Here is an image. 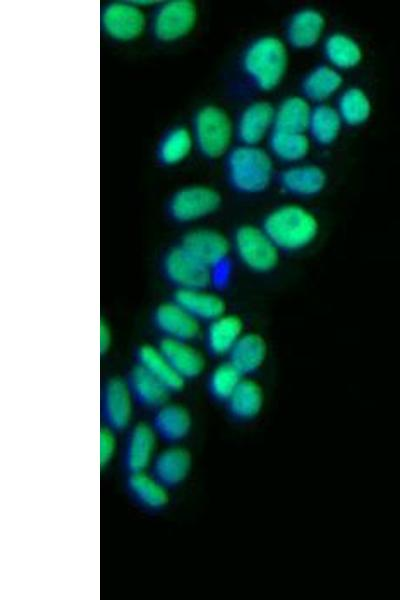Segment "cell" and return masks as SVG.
Here are the masks:
<instances>
[{"label":"cell","instance_id":"1","mask_svg":"<svg viewBox=\"0 0 400 600\" xmlns=\"http://www.w3.org/2000/svg\"><path fill=\"white\" fill-rule=\"evenodd\" d=\"M263 229L279 249L296 251L314 241L319 224L309 210L288 204L272 211L266 217Z\"/></svg>","mask_w":400,"mask_h":600},{"label":"cell","instance_id":"2","mask_svg":"<svg viewBox=\"0 0 400 600\" xmlns=\"http://www.w3.org/2000/svg\"><path fill=\"white\" fill-rule=\"evenodd\" d=\"M244 68L262 90L279 85L288 66L285 44L277 37L266 36L256 40L246 51Z\"/></svg>","mask_w":400,"mask_h":600},{"label":"cell","instance_id":"3","mask_svg":"<svg viewBox=\"0 0 400 600\" xmlns=\"http://www.w3.org/2000/svg\"><path fill=\"white\" fill-rule=\"evenodd\" d=\"M227 170L229 180L237 190L257 193L268 187L273 164L263 149L245 145L232 150L228 157Z\"/></svg>","mask_w":400,"mask_h":600},{"label":"cell","instance_id":"4","mask_svg":"<svg viewBox=\"0 0 400 600\" xmlns=\"http://www.w3.org/2000/svg\"><path fill=\"white\" fill-rule=\"evenodd\" d=\"M192 134L199 151L205 157L219 158L228 150L232 140L231 119L217 106H204L194 116Z\"/></svg>","mask_w":400,"mask_h":600},{"label":"cell","instance_id":"5","mask_svg":"<svg viewBox=\"0 0 400 600\" xmlns=\"http://www.w3.org/2000/svg\"><path fill=\"white\" fill-rule=\"evenodd\" d=\"M197 20V9L190 0H169L159 5L151 22L154 37L165 43L188 35Z\"/></svg>","mask_w":400,"mask_h":600},{"label":"cell","instance_id":"6","mask_svg":"<svg viewBox=\"0 0 400 600\" xmlns=\"http://www.w3.org/2000/svg\"><path fill=\"white\" fill-rule=\"evenodd\" d=\"M234 246L240 260L251 270L268 272L279 261V248L264 229L251 225L240 227L234 238Z\"/></svg>","mask_w":400,"mask_h":600},{"label":"cell","instance_id":"7","mask_svg":"<svg viewBox=\"0 0 400 600\" xmlns=\"http://www.w3.org/2000/svg\"><path fill=\"white\" fill-rule=\"evenodd\" d=\"M100 24L103 32L111 39L129 42L142 35L146 27V17L133 2L117 1L103 7Z\"/></svg>","mask_w":400,"mask_h":600},{"label":"cell","instance_id":"8","mask_svg":"<svg viewBox=\"0 0 400 600\" xmlns=\"http://www.w3.org/2000/svg\"><path fill=\"white\" fill-rule=\"evenodd\" d=\"M219 193L207 186H188L176 191L168 209L173 219L191 222L213 213L220 205Z\"/></svg>","mask_w":400,"mask_h":600},{"label":"cell","instance_id":"9","mask_svg":"<svg viewBox=\"0 0 400 600\" xmlns=\"http://www.w3.org/2000/svg\"><path fill=\"white\" fill-rule=\"evenodd\" d=\"M164 272L178 289L206 288L212 281L211 269L182 246L170 250L164 258Z\"/></svg>","mask_w":400,"mask_h":600},{"label":"cell","instance_id":"10","mask_svg":"<svg viewBox=\"0 0 400 600\" xmlns=\"http://www.w3.org/2000/svg\"><path fill=\"white\" fill-rule=\"evenodd\" d=\"M132 395L128 384L121 379L109 380L102 391L101 416L105 427L120 432L125 430L132 416Z\"/></svg>","mask_w":400,"mask_h":600},{"label":"cell","instance_id":"11","mask_svg":"<svg viewBox=\"0 0 400 600\" xmlns=\"http://www.w3.org/2000/svg\"><path fill=\"white\" fill-rule=\"evenodd\" d=\"M181 246L210 269L220 266L230 251L226 237L211 229L190 231L183 238Z\"/></svg>","mask_w":400,"mask_h":600},{"label":"cell","instance_id":"12","mask_svg":"<svg viewBox=\"0 0 400 600\" xmlns=\"http://www.w3.org/2000/svg\"><path fill=\"white\" fill-rule=\"evenodd\" d=\"M156 434L151 426L138 423L127 434L123 449V466L128 474L144 472L153 460Z\"/></svg>","mask_w":400,"mask_h":600},{"label":"cell","instance_id":"13","mask_svg":"<svg viewBox=\"0 0 400 600\" xmlns=\"http://www.w3.org/2000/svg\"><path fill=\"white\" fill-rule=\"evenodd\" d=\"M154 320L166 338L190 341L200 333L199 320L176 302L160 305L155 312Z\"/></svg>","mask_w":400,"mask_h":600},{"label":"cell","instance_id":"14","mask_svg":"<svg viewBox=\"0 0 400 600\" xmlns=\"http://www.w3.org/2000/svg\"><path fill=\"white\" fill-rule=\"evenodd\" d=\"M191 467L189 452L181 447H168L151 462V475L164 487L173 488L186 478Z\"/></svg>","mask_w":400,"mask_h":600},{"label":"cell","instance_id":"15","mask_svg":"<svg viewBox=\"0 0 400 600\" xmlns=\"http://www.w3.org/2000/svg\"><path fill=\"white\" fill-rule=\"evenodd\" d=\"M152 429L157 437L167 443L183 440L190 431L191 418L188 411L178 404H163L157 408Z\"/></svg>","mask_w":400,"mask_h":600},{"label":"cell","instance_id":"16","mask_svg":"<svg viewBox=\"0 0 400 600\" xmlns=\"http://www.w3.org/2000/svg\"><path fill=\"white\" fill-rule=\"evenodd\" d=\"M173 369L184 380L200 375L205 366L203 355L188 341L165 338L159 345Z\"/></svg>","mask_w":400,"mask_h":600},{"label":"cell","instance_id":"17","mask_svg":"<svg viewBox=\"0 0 400 600\" xmlns=\"http://www.w3.org/2000/svg\"><path fill=\"white\" fill-rule=\"evenodd\" d=\"M275 110L265 101L249 105L242 113L238 122V135L246 144L255 146L266 136L274 124Z\"/></svg>","mask_w":400,"mask_h":600},{"label":"cell","instance_id":"18","mask_svg":"<svg viewBox=\"0 0 400 600\" xmlns=\"http://www.w3.org/2000/svg\"><path fill=\"white\" fill-rule=\"evenodd\" d=\"M174 302L179 304L197 320L212 321L225 312L223 299L205 288L178 289Z\"/></svg>","mask_w":400,"mask_h":600},{"label":"cell","instance_id":"19","mask_svg":"<svg viewBox=\"0 0 400 600\" xmlns=\"http://www.w3.org/2000/svg\"><path fill=\"white\" fill-rule=\"evenodd\" d=\"M242 320L232 314H223L212 320L206 333L209 350L215 355L229 354L243 335Z\"/></svg>","mask_w":400,"mask_h":600},{"label":"cell","instance_id":"20","mask_svg":"<svg viewBox=\"0 0 400 600\" xmlns=\"http://www.w3.org/2000/svg\"><path fill=\"white\" fill-rule=\"evenodd\" d=\"M127 384L133 399L148 408H158L165 404L170 392L140 365L131 371Z\"/></svg>","mask_w":400,"mask_h":600},{"label":"cell","instance_id":"21","mask_svg":"<svg viewBox=\"0 0 400 600\" xmlns=\"http://www.w3.org/2000/svg\"><path fill=\"white\" fill-rule=\"evenodd\" d=\"M325 27L323 15L314 9L297 12L288 26V40L297 48H309L320 39Z\"/></svg>","mask_w":400,"mask_h":600},{"label":"cell","instance_id":"22","mask_svg":"<svg viewBox=\"0 0 400 600\" xmlns=\"http://www.w3.org/2000/svg\"><path fill=\"white\" fill-rule=\"evenodd\" d=\"M230 362L244 375L256 371L266 359L267 344L257 333H245L235 344Z\"/></svg>","mask_w":400,"mask_h":600},{"label":"cell","instance_id":"23","mask_svg":"<svg viewBox=\"0 0 400 600\" xmlns=\"http://www.w3.org/2000/svg\"><path fill=\"white\" fill-rule=\"evenodd\" d=\"M263 401L261 386L254 380L242 379L227 400L228 411L237 420H250L259 414Z\"/></svg>","mask_w":400,"mask_h":600},{"label":"cell","instance_id":"24","mask_svg":"<svg viewBox=\"0 0 400 600\" xmlns=\"http://www.w3.org/2000/svg\"><path fill=\"white\" fill-rule=\"evenodd\" d=\"M126 486L132 498L144 508L157 510L164 507L168 501L167 488L151 474H129Z\"/></svg>","mask_w":400,"mask_h":600},{"label":"cell","instance_id":"25","mask_svg":"<svg viewBox=\"0 0 400 600\" xmlns=\"http://www.w3.org/2000/svg\"><path fill=\"white\" fill-rule=\"evenodd\" d=\"M281 181L285 189L300 196H312L325 186V172L315 165L296 166L284 171Z\"/></svg>","mask_w":400,"mask_h":600},{"label":"cell","instance_id":"26","mask_svg":"<svg viewBox=\"0 0 400 600\" xmlns=\"http://www.w3.org/2000/svg\"><path fill=\"white\" fill-rule=\"evenodd\" d=\"M138 363L158 379L170 392L179 391L184 379L177 374L159 348L142 346L138 351Z\"/></svg>","mask_w":400,"mask_h":600},{"label":"cell","instance_id":"27","mask_svg":"<svg viewBox=\"0 0 400 600\" xmlns=\"http://www.w3.org/2000/svg\"><path fill=\"white\" fill-rule=\"evenodd\" d=\"M193 143V134L189 129L183 126L174 127L160 140L157 158L163 165H177L189 156Z\"/></svg>","mask_w":400,"mask_h":600},{"label":"cell","instance_id":"28","mask_svg":"<svg viewBox=\"0 0 400 600\" xmlns=\"http://www.w3.org/2000/svg\"><path fill=\"white\" fill-rule=\"evenodd\" d=\"M311 114L310 105L304 98L289 97L275 111V130L304 133L309 128Z\"/></svg>","mask_w":400,"mask_h":600},{"label":"cell","instance_id":"29","mask_svg":"<svg viewBox=\"0 0 400 600\" xmlns=\"http://www.w3.org/2000/svg\"><path fill=\"white\" fill-rule=\"evenodd\" d=\"M325 54L328 60L339 69L357 66L362 59L360 45L350 36L335 33L325 42Z\"/></svg>","mask_w":400,"mask_h":600},{"label":"cell","instance_id":"30","mask_svg":"<svg viewBox=\"0 0 400 600\" xmlns=\"http://www.w3.org/2000/svg\"><path fill=\"white\" fill-rule=\"evenodd\" d=\"M339 72L330 66H320L308 74L303 89L308 98L323 101L336 93L342 85Z\"/></svg>","mask_w":400,"mask_h":600},{"label":"cell","instance_id":"31","mask_svg":"<svg viewBox=\"0 0 400 600\" xmlns=\"http://www.w3.org/2000/svg\"><path fill=\"white\" fill-rule=\"evenodd\" d=\"M270 146L273 153L285 161H298L309 152L310 142L304 133L275 130Z\"/></svg>","mask_w":400,"mask_h":600},{"label":"cell","instance_id":"32","mask_svg":"<svg viewBox=\"0 0 400 600\" xmlns=\"http://www.w3.org/2000/svg\"><path fill=\"white\" fill-rule=\"evenodd\" d=\"M339 112L329 106L320 105L312 110L309 128L312 136L321 144H330L338 136L341 128Z\"/></svg>","mask_w":400,"mask_h":600},{"label":"cell","instance_id":"33","mask_svg":"<svg viewBox=\"0 0 400 600\" xmlns=\"http://www.w3.org/2000/svg\"><path fill=\"white\" fill-rule=\"evenodd\" d=\"M338 112L347 124L357 126L369 118L371 103L363 90L349 88L340 97Z\"/></svg>","mask_w":400,"mask_h":600},{"label":"cell","instance_id":"34","mask_svg":"<svg viewBox=\"0 0 400 600\" xmlns=\"http://www.w3.org/2000/svg\"><path fill=\"white\" fill-rule=\"evenodd\" d=\"M242 373L230 362H224L214 368L209 377V391L218 401H226L241 382Z\"/></svg>","mask_w":400,"mask_h":600},{"label":"cell","instance_id":"35","mask_svg":"<svg viewBox=\"0 0 400 600\" xmlns=\"http://www.w3.org/2000/svg\"><path fill=\"white\" fill-rule=\"evenodd\" d=\"M114 431L104 427L100 430V466H106L115 452L116 440Z\"/></svg>","mask_w":400,"mask_h":600},{"label":"cell","instance_id":"36","mask_svg":"<svg viewBox=\"0 0 400 600\" xmlns=\"http://www.w3.org/2000/svg\"><path fill=\"white\" fill-rule=\"evenodd\" d=\"M110 344V331L105 324L100 326V348L105 351Z\"/></svg>","mask_w":400,"mask_h":600}]
</instances>
